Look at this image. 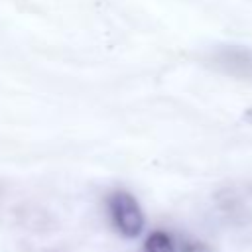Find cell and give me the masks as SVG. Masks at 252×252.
I'll return each mask as SVG.
<instances>
[{
	"label": "cell",
	"mask_w": 252,
	"mask_h": 252,
	"mask_svg": "<svg viewBox=\"0 0 252 252\" xmlns=\"http://www.w3.org/2000/svg\"><path fill=\"white\" fill-rule=\"evenodd\" d=\"M108 217L114 230L124 238H138L144 232L146 217L138 199L128 191H114L108 197Z\"/></svg>",
	"instance_id": "6da1fadb"
},
{
	"label": "cell",
	"mask_w": 252,
	"mask_h": 252,
	"mask_svg": "<svg viewBox=\"0 0 252 252\" xmlns=\"http://www.w3.org/2000/svg\"><path fill=\"white\" fill-rule=\"evenodd\" d=\"M209 65L219 73L238 79L252 81V47L246 45H217L209 57Z\"/></svg>",
	"instance_id": "7a4b0ae2"
},
{
	"label": "cell",
	"mask_w": 252,
	"mask_h": 252,
	"mask_svg": "<svg viewBox=\"0 0 252 252\" xmlns=\"http://www.w3.org/2000/svg\"><path fill=\"white\" fill-rule=\"evenodd\" d=\"M144 252H175V242L169 232L154 230L144 240Z\"/></svg>",
	"instance_id": "3957f363"
}]
</instances>
